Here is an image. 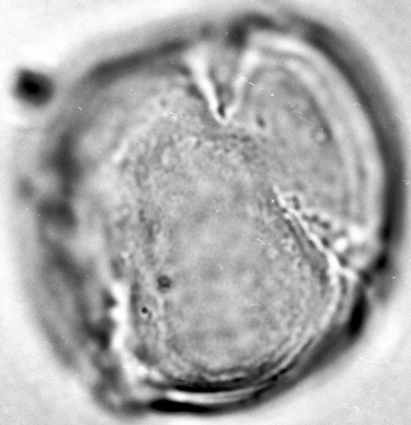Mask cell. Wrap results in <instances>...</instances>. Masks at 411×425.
Masks as SVG:
<instances>
[{"label":"cell","mask_w":411,"mask_h":425,"mask_svg":"<svg viewBox=\"0 0 411 425\" xmlns=\"http://www.w3.org/2000/svg\"><path fill=\"white\" fill-rule=\"evenodd\" d=\"M364 302H360L356 305V307L354 309V312H353L352 319H351V324H350V329H351V333H356L360 329V326L362 325L363 318H364Z\"/></svg>","instance_id":"6da1fadb"}]
</instances>
